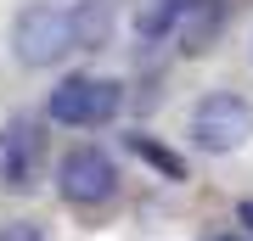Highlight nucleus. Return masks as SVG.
<instances>
[{"instance_id": "obj_5", "label": "nucleus", "mask_w": 253, "mask_h": 241, "mask_svg": "<svg viewBox=\"0 0 253 241\" xmlns=\"http://www.w3.org/2000/svg\"><path fill=\"white\" fill-rule=\"evenodd\" d=\"M225 17H231V0H186V11H180V51L186 56H208L219 45Z\"/></svg>"}, {"instance_id": "obj_3", "label": "nucleus", "mask_w": 253, "mask_h": 241, "mask_svg": "<svg viewBox=\"0 0 253 241\" xmlns=\"http://www.w3.org/2000/svg\"><path fill=\"white\" fill-rule=\"evenodd\" d=\"M118 107H124V84L90 79V73H68L51 96V118L68 124V129H96L107 118H118Z\"/></svg>"}, {"instance_id": "obj_4", "label": "nucleus", "mask_w": 253, "mask_h": 241, "mask_svg": "<svg viewBox=\"0 0 253 241\" xmlns=\"http://www.w3.org/2000/svg\"><path fill=\"white\" fill-rule=\"evenodd\" d=\"M56 191H62L68 202H79V207H96V202H107L118 191V169H113L107 152L79 146V152H68L56 163Z\"/></svg>"}, {"instance_id": "obj_6", "label": "nucleus", "mask_w": 253, "mask_h": 241, "mask_svg": "<svg viewBox=\"0 0 253 241\" xmlns=\"http://www.w3.org/2000/svg\"><path fill=\"white\" fill-rule=\"evenodd\" d=\"M68 28H73V51H107L118 11L113 0H79V6H68Z\"/></svg>"}, {"instance_id": "obj_9", "label": "nucleus", "mask_w": 253, "mask_h": 241, "mask_svg": "<svg viewBox=\"0 0 253 241\" xmlns=\"http://www.w3.org/2000/svg\"><path fill=\"white\" fill-rule=\"evenodd\" d=\"M129 152H135L141 163H152V169L163 174V179H186V163L169 152V146H158L152 135H129Z\"/></svg>"}, {"instance_id": "obj_12", "label": "nucleus", "mask_w": 253, "mask_h": 241, "mask_svg": "<svg viewBox=\"0 0 253 241\" xmlns=\"http://www.w3.org/2000/svg\"><path fill=\"white\" fill-rule=\"evenodd\" d=\"M208 241H253V236H242V230H236V236H208Z\"/></svg>"}, {"instance_id": "obj_1", "label": "nucleus", "mask_w": 253, "mask_h": 241, "mask_svg": "<svg viewBox=\"0 0 253 241\" xmlns=\"http://www.w3.org/2000/svg\"><path fill=\"white\" fill-rule=\"evenodd\" d=\"M191 140H197V152H208V157L242 152V146L253 140V101L231 96V90L203 96L197 107H191Z\"/></svg>"}, {"instance_id": "obj_8", "label": "nucleus", "mask_w": 253, "mask_h": 241, "mask_svg": "<svg viewBox=\"0 0 253 241\" xmlns=\"http://www.w3.org/2000/svg\"><path fill=\"white\" fill-rule=\"evenodd\" d=\"M180 11H186V0H141L135 6V34L141 39H163L180 23Z\"/></svg>"}, {"instance_id": "obj_2", "label": "nucleus", "mask_w": 253, "mask_h": 241, "mask_svg": "<svg viewBox=\"0 0 253 241\" xmlns=\"http://www.w3.org/2000/svg\"><path fill=\"white\" fill-rule=\"evenodd\" d=\"M68 51H73V28H68L62 6L34 0V6H23L17 17H11V56H17L23 68H56Z\"/></svg>"}, {"instance_id": "obj_11", "label": "nucleus", "mask_w": 253, "mask_h": 241, "mask_svg": "<svg viewBox=\"0 0 253 241\" xmlns=\"http://www.w3.org/2000/svg\"><path fill=\"white\" fill-rule=\"evenodd\" d=\"M236 224H242V236H253V202H242V207H236Z\"/></svg>"}, {"instance_id": "obj_10", "label": "nucleus", "mask_w": 253, "mask_h": 241, "mask_svg": "<svg viewBox=\"0 0 253 241\" xmlns=\"http://www.w3.org/2000/svg\"><path fill=\"white\" fill-rule=\"evenodd\" d=\"M0 241H45V230L34 219H11V224H0Z\"/></svg>"}, {"instance_id": "obj_7", "label": "nucleus", "mask_w": 253, "mask_h": 241, "mask_svg": "<svg viewBox=\"0 0 253 241\" xmlns=\"http://www.w3.org/2000/svg\"><path fill=\"white\" fill-rule=\"evenodd\" d=\"M34 169H40V135L28 124H17L6 135V169H0V179H6L11 191H28L34 185Z\"/></svg>"}]
</instances>
